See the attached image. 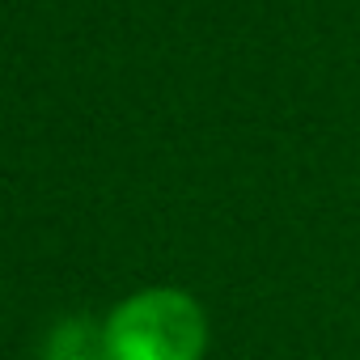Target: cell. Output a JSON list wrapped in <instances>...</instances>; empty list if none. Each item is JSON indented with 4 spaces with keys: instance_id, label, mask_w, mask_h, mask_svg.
I'll list each match as a JSON object with an SVG mask.
<instances>
[{
    "instance_id": "obj_1",
    "label": "cell",
    "mask_w": 360,
    "mask_h": 360,
    "mask_svg": "<svg viewBox=\"0 0 360 360\" xmlns=\"http://www.w3.org/2000/svg\"><path fill=\"white\" fill-rule=\"evenodd\" d=\"M106 360H204L208 318L183 288H144L102 322Z\"/></svg>"
},
{
    "instance_id": "obj_2",
    "label": "cell",
    "mask_w": 360,
    "mask_h": 360,
    "mask_svg": "<svg viewBox=\"0 0 360 360\" xmlns=\"http://www.w3.org/2000/svg\"><path fill=\"white\" fill-rule=\"evenodd\" d=\"M47 356L51 360H106V335H102V326L72 318V322H64L51 335V352Z\"/></svg>"
}]
</instances>
